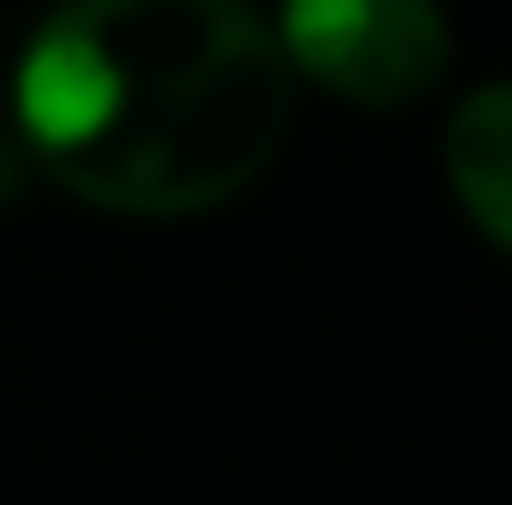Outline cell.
Wrapping results in <instances>:
<instances>
[{
  "label": "cell",
  "instance_id": "7a4b0ae2",
  "mask_svg": "<svg viewBox=\"0 0 512 505\" xmlns=\"http://www.w3.org/2000/svg\"><path fill=\"white\" fill-rule=\"evenodd\" d=\"M290 75L320 82L342 104H416L438 90L453 60V30L438 0H282L275 30Z\"/></svg>",
  "mask_w": 512,
  "mask_h": 505
},
{
  "label": "cell",
  "instance_id": "6da1fadb",
  "mask_svg": "<svg viewBox=\"0 0 512 505\" xmlns=\"http://www.w3.org/2000/svg\"><path fill=\"white\" fill-rule=\"evenodd\" d=\"M38 164L112 216H201L275 164L297 75L245 0H67L23 52Z\"/></svg>",
  "mask_w": 512,
  "mask_h": 505
},
{
  "label": "cell",
  "instance_id": "3957f363",
  "mask_svg": "<svg viewBox=\"0 0 512 505\" xmlns=\"http://www.w3.org/2000/svg\"><path fill=\"white\" fill-rule=\"evenodd\" d=\"M446 179L475 216V231H490L512 253V82L475 90L446 119Z\"/></svg>",
  "mask_w": 512,
  "mask_h": 505
}]
</instances>
